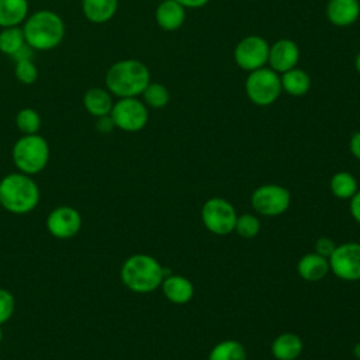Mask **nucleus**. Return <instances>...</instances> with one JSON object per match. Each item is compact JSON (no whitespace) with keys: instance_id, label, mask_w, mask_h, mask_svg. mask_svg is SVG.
<instances>
[{"instance_id":"a878e982","label":"nucleus","mask_w":360,"mask_h":360,"mask_svg":"<svg viewBox=\"0 0 360 360\" xmlns=\"http://www.w3.org/2000/svg\"><path fill=\"white\" fill-rule=\"evenodd\" d=\"M141 96L146 107L156 108V110L166 107L170 101V93L167 87L158 82H149V84L145 87Z\"/></svg>"},{"instance_id":"f03ea898","label":"nucleus","mask_w":360,"mask_h":360,"mask_svg":"<svg viewBox=\"0 0 360 360\" xmlns=\"http://www.w3.org/2000/svg\"><path fill=\"white\" fill-rule=\"evenodd\" d=\"M149 82L150 72L138 59L118 60L105 73V89L118 98L141 96Z\"/></svg>"},{"instance_id":"1a4fd4ad","label":"nucleus","mask_w":360,"mask_h":360,"mask_svg":"<svg viewBox=\"0 0 360 360\" xmlns=\"http://www.w3.org/2000/svg\"><path fill=\"white\" fill-rule=\"evenodd\" d=\"M250 202L260 215L277 217L288 210L291 194L280 184H262L252 193Z\"/></svg>"},{"instance_id":"4be33fe9","label":"nucleus","mask_w":360,"mask_h":360,"mask_svg":"<svg viewBox=\"0 0 360 360\" xmlns=\"http://www.w3.org/2000/svg\"><path fill=\"white\" fill-rule=\"evenodd\" d=\"M28 15V0H0V27H18Z\"/></svg>"},{"instance_id":"c85d7f7f","label":"nucleus","mask_w":360,"mask_h":360,"mask_svg":"<svg viewBox=\"0 0 360 360\" xmlns=\"http://www.w3.org/2000/svg\"><path fill=\"white\" fill-rule=\"evenodd\" d=\"M14 75L20 83L32 84L38 79V69L32 59H20L15 60Z\"/></svg>"},{"instance_id":"c756f323","label":"nucleus","mask_w":360,"mask_h":360,"mask_svg":"<svg viewBox=\"0 0 360 360\" xmlns=\"http://www.w3.org/2000/svg\"><path fill=\"white\" fill-rule=\"evenodd\" d=\"M15 309V298L7 288L0 287V325H4L13 316Z\"/></svg>"},{"instance_id":"f3484780","label":"nucleus","mask_w":360,"mask_h":360,"mask_svg":"<svg viewBox=\"0 0 360 360\" xmlns=\"http://www.w3.org/2000/svg\"><path fill=\"white\" fill-rule=\"evenodd\" d=\"M297 271L301 278L305 281H319L326 277L330 271L329 259L318 255V253H307L304 255L297 264Z\"/></svg>"},{"instance_id":"6e6552de","label":"nucleus","mask_w":360,"mask_h":360,"mask_svg":"<svg viewBox=\"0 0 360 360\" xmlns=\"http://www.w3.org/2000/svg\"><path fill=\"white\" fill-rule=\"evenodd\" d=\"M110 117L115 128L125 132H138L146 127L149 112L146 104L138 97H125L114 103Z\"/></svg>"},{"instance_id":"473e14b6","label":"nucleus","mask_w":360,"mask_h":360,"mask_svg":"<svg viewBox=\"0 0 360 360\" xmlns=\"http://www.w3.org/2000/svg\"><path fill=\"white\" fill-rule=\"evenodd\" d=\"M349 211H350V215L353 217V219L360 224V190H357L354 193V195L350 198Z\"/></svg>"},{"instance_id":"ddd939ff","label":"nucleus","mask_w":360,"mask_h":360,"mask_svg":"<svg viewBox=\"0 0 360 360\" xmlns=\"http://www.w3.org/2000/svg\"><path fill=\"white\" fill-rule=\"evenodd\" d=\"M300 60V48L290 38L277 39L269 48V66L278 75L295 68Z\"/></svg>"},{"instance_id":"f257e3e1","label":"nucleus","mask_w":360,"mask_h":360,"mask_svg":"<svg viewBox=\"0 0 360 360\" xmlns=\"http://www.w3.org/2000/svg\"><path fill=\"white\" fill-rule=\"evenodd\" d=\"M39 198V187L32 176L15 172L0 180V207L7 212L25 215L37 208Z\"/></svg>"},{"instance_id":"6ab92c4d","label":"nucleus","mask_w":360,"mask_h":360,"mask_svg":"<svg viewBox=\"0 0 360 360\" xmlns=\"http://www.w3.org/2000/svg\"><path fill=\"white\" fill-rule=\"evenodd\" d=\"M302 340L292 332L278 335L271 343V354L276 360H295L302 353Z\"/></svg>"},{"instance_id":"423d86ee","label":"nucleus","mask_w":360,"mask_h":360,"mask_svg":"<svg viewBox=\"0 0 360 360\" xmlns=\"http://www.w3.org/2000/svg\"><path fill=\"white\" fill-rule=\"evenodd\" d=\"M245 91L255 105H271L283 91L280 75L266 66L252 70L245 80Z\"/></svg>"},{"instance_id":"39448f33","label":"nucleus","mask_w":360,"mask_h":360,"mask_svg":"<svg viewBox=\"0 0 360 360\" xmlns=\"http://www.w3.org/2000/svg\"><path fill=\"white\" fill-rule=\"evenodd\" d=\"M49 145L38 134L20 136L11 149V159L18 172L34 176L42 172L49 162Z\"/></svg>"},{"instance_id":"f704fd0d","label":"nucleus","mask_w":360,"mask_h":360,"mask_svg":"<svg viewBox=\"0 0 360 360\" xmlns=\"http://www.w3.org/2000/svg\"><path fill=\"white\" fill-rule=\"evenodd\" d=\"M186 8H201L208 4L210 0H176Z\"/></svg>"},{"instance_id":"9b49d317","label":"nucleus","mask_w":360,"mask_h":360,"mask_svg":"<svg viewBox=\"0 0 360 360\" xmlns=\"http://www.w3.org/2000/svg\"><path fill=\"white\" fill-rule=\"evenodd\" d=\"M329 269L340 280H360V243L345 242L335 248L329 256Z\"/></svg>"},{"instance_id":"412c9836","label":"nucleus","mask_w":360,"mask_h":360,"mask_svg":"<svg viewBox=\"0 0 360 360\" xmlns=\"http://www.w3.org/2000/svg\"><path fill=\"white\" fill-rule=\"evenodd\" d=\"M281 89L292 97L305 96L311 89V76L300 68H292L280 76Z\"/></svg>"},{"instance_id":"a211bd4d","label":"nucleus","mask_w":360,"mask_h":360,"mask_svg":"<svg viewBox=\"0 0 360 360\" xmlns=\"http://www.w3.org/2000/svg\"><path fill=\"white\" fill-rule=\"evenodd\" d=\"M83 105L86 111L96 118L108 115L114 105L112 94L103 87H90L83 96Z\"/></svg>"},{"instance_id":"2f4dec72","label":"nucleus","mask_w":360,"mask_h":360,"mask_svg":"<svg viewBox=\"0 0 360 360\" xmlns=\"http://www.w3.org/2000/svg\"><path fill=\"white\" fill-rule=\"evenodd\" d=\"M114 128H115V125H114L112 118L110 117V114L98 117L97 121H96V129L101 134H110Z\"/></svg>"},{"instance_id":"dca6fc26","label":"nucleus","mask_w":360,"mask_h":360,"mask_svg":"<svg viewBox=\"0 0 360 360\" xmlns=\"http://www.w3.org/2000/svg\"><path fill=\"white\" fill-rule=\"evenodd\" d=\"M186 7L176 0H163L155 10V20L165 31H176L186 21Z\"/></svg>"},{"instance_id":"7c9ffc66","label":"nucleus","mask_w":360,"mask_h":360,"mask_svg":"<svg viewBox=\"0 0 360 360\" xmlns=\"http://www.w3.org/2000/svg\"><path fill=\"white\" fill-rule=\"evenodd\" d=\"M335 248H336V245H335V242L330 238L321 236V238H318L315 240L314 252L321 255V256H323V257H326V259H329V256L333 253Z\"/></svg>"},{"instance_id":"5701e85b","label":"nucleus","mask_w":360,"mask_h":360,"mask_svg":"<svg viewBox=\"0 0 360 360\" xmlns=\"http://www.w3.org/2000/svg\"><path fill=\"white\" fill-rule=\"evenodd\" d=\"M208 360H246V349L238 340H222L211 349Z\"/></svg>"},{"instance_id":"7ed1b4c3","label":"nucleus","mask_w":360,"mask_h":360,"mask_svg":"<svg viewBox=\"0 0 360 360\" xmlns=\"http://www.w3.org/2000/svg\"><path fill=\"white\" fill-rule=\"evenodd\" d=\"M120 277L129 291L148 294L162 285L165 267L150 255L135 253L122 263Z\"/></svg>"},{"instance_id":"c9c22d12","label":"nucleus","mask_w":360,"mask_h":360,"mask_svg":"<svg viewBox=\"0 0 360 360\" xmlns=\"http://www.w3.org/2000/svg\"><path fill=\"white\" fill-rule=\"evenodd\" d=\"M353 354H354L356 359L360 360V342H357V343L354 345V347H353Z\"/></svg>"},{"instance_id":"bb28decb","label":"nucleus","mask_w":360,"mask_h":360,"mask_svg":"<svg viewBox=\"0 0 360 360\" xmlns=\"http://www.w3.org/2000/svg\"><path fill=\"white\" fill-rule=\"evenodd\" d=\"M15 127L22 135L38 134L41 128V117L38 111L30 107L21 108L15 115Z\"/></svg>"},{"instance_id":"e433bc0d","label":"nucleus","mask_w":360,"mask_h":360,"mask_svg":"<svg viewBox=\"0 0 360 360\" xmlns=\"http://www.w3.org/2000/svg\"><path fill=\"white\" fill-rule=\"evenodd\" d=\"M354 68H356V70H357L359 75H360V52H359L357 56L354 58Z\"/></svg>"},{"instance_id":"cd10ccee","label":"nucleus","mask_w":360,"mask_h":360,"mask_svg":"<svg viewBox=\"0 0 360 360\" xmlns=\"http://www.w3.org/2000/svg\"><path fill=\"white\" fill-rule=\"evenodd\" d=\"M233 232H236L239 236L245 239L255 238L260 232V221L252 214L238 215Z\"/></svg>"},{"instance_id":"2eb2a0df","label":"nucleus","mask_w":360,"mask_h":360,"mask_svg":"<svg viewBox=\"0 0 360 360\" xmlns=\"http://www.w3.org/2000/svg\"><path fill=\"white\" fill-rule=\"evenodd\" d=\"M163 295L170 301L172 304L183 305L191 301L194 295V285L193 283L180 276V274H169L163 278L162 285H160Z\"/></svg>"},{"instance_id":"393cba45","label":"nucleus","mask_w":360,"mask_h":360,"mask_svg":"<svg viewBox=\"0 0 360 360\" xmlns=\"http://www.w3.org/2000/svg\"><path fill=\"white\" fill-rule=\"evenodd\" d=\"M25 37L22 28L18 27H7L0 32V52L8 56H14L24 45Z\"/></svg>"},{"instance_id":"b1692460","label":"nucleus","mask_w":360,"mask_h":360,"mask_svg":"<svg viewBox=\"0 0 360 360\" xmlns=\"http://www.w3.org/2000/svg\"><path fill=\"white\" fill-rule=\"evenodd\" d=\"M332 194L339 200H350L357 191V180L349 172H338L329 183Z\"/></svg>"},{"instance_id":"f8f14e48","label":"nucleus","mask_w":360,"mask_h":360,"mask_svg":"<svg viewBox=\"0 0 360 360\" xmlns=\"http://www.w3.org/2000/svg\"><path fill=\"white\" fill-rule=\"evenodd\" d=\"M46 229L56 239H70L82 229V215L70 205H59L46 217Z\"/></svg>"},{"instance_id":"0eeeda50","label":"nucleus","mask_w":360,"mask_h":360,"mask_svg":"<svg viewBox=\"0 0 360 360\" xmlns=\"http://www.w3.org/2000/svg\"><path fill=\"white\" fill-rule=\"evenodd\" d=\"M238 214L233 205L221 197L208 198L201 208V221L214 235L225 236L233 232Z\"/></svg>"},{"instance_id":"4c0bfd02","label":"nucleus","mask_w":360,"mask_h":360,"mask_svg":"<svg viewBox=\"0 0 360 360\" xmlns=\"http://www.w3.org/2000/svg\"><path fill=\"white\" fill-rule=\"evenodd\" d=\"M3 340V329H1V325H0V343Z\"/></svg>"},{"instance_id":"4468645a","label":"nucleus","mask_w":360,"mask_h":360,"mask_svg":"<svg viewBox=\"0 0 360 360\" xmlns=\"http://www.w3.org/2000/svg\"><path fill=\"white\" fill-rule=\"evenodd\" d=\"M328 21L335 27H350L360 17L359 0H328L325 7Z\"/></svg>"},{"instance_id":"58836bf2","label":"nucleus","mask_w":360,"mask_h":360,"mask_svg":"<svg viewBox=\"0 0 360 360\" xmlns=\"http://www.w3.org/2000/svg\"><path fill=\"white\" fill-rule=\"evenodd\" d=\"M0 210H1V207H0Z\"/></svg>"},{"instance_id":"72a5a7b5","label":"nucleus","mask_w":360,"mask_h":360,"mask_svg":"<svg viewBox=\"0 0 360 360\" xmlns=\"http://www.w3.org/2000/svg\"><path fill=\"white\" fill-rule=\"evenodd\" d=\"M349 150H350V153H352L357 160H360V131L354 132V134L350 136V141H349Z\"/></svg>"},{"instance_id":"20e7f679","label":"nucleus","mask_w":360,"mask_h":360,"mask_svg":"<svg viewBox=\"0 0 360 360\" xmlns=\"http://www.w3.org/2000/svg\"><path fill=\"white\" fill-rule=\"evenodd\" d=\"M22 31L27 45L34 51H51L63 41L65 22L52 10H37L25 18Z\"/></svg>"},{"instance_id":"aec40b11","label":"nucleus","mask_w":360,"mask_h":360,"mask_svg":"<svg viewBox=\"0 0 360 360\" xmlns=\"http://www.w3.org/2000/svg\"><path fill=\"white\" fill-rule=\"evenodd\" d=\"M118 10V0H82V11L93 24L110 21Z\"/></svg>"},{"instance_id":"9d476101","label":"nucleus","mask_w":360,"mask_h":360,"mask_svg":"<svg viewBox=\"0 0 360 360\" xmlns=\"http://www.w3.org/2000/svg\"><path fill=\"white\" fill-rule=\"evenodd\" d=\"M270 44L260 35L242 38L233 49V60L242 70L252 72L264 68L269 60Z\"/></svg>"}]
</instances>
